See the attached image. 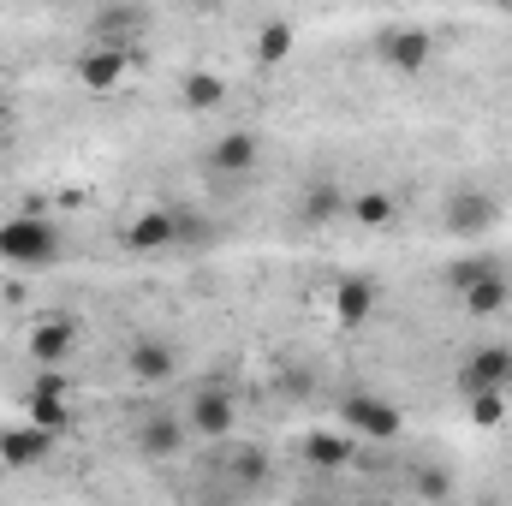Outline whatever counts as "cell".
I'll return each instance as SVG.
<instances>
[{
  "instance_id": "obj_1",
  "label": "cell",
  "mask_w": 512,
  "mask_h": 506,
  "mask_svg": "<svg viewBox=\"0 0 512 506\" xmlns=\"http://www.w3.org/2000/svg\"><path fill=\"white\" fill-rule=\"evenodd\" d=\"M60 227L48 215H6L0 221V262L18 268V274H36V268H54L60 262Z\"/></svg>"
},
{
  "instance_id": "obj_2",
  "label": "cell",
  "mask_w": 512,
  "mask_h": 506,
  "mask_svg": "<svg viewBox=\"0 0 512 506\" xmlns=\"http://www.w3.org/2000/svg\"><path fill=\"white\" fill-rule=\"evenodd\" d=\"M441 227H447V239H489L501 227V197L483 185H453L441 197Z\"/></svg>"
},
{
  "instance_id": "obj_3",
  "label": "cell",
  "mask_w": 512,
  "mask_h": 506,
  "mask_svg": "<svg viewBox=\"0 0 512 506\" xmlns=\"http://www.w3.org/2000/svg\"><path fill=\"white\" fill-rule=\"evenodd\" d=\"M340 423H346V435H352V441H399L405 411H399L393 399H382V393L358 387V393H346V399H340Z\"/></svg>"
},
{
  "instance_id": "obj_4",
  "label": "cell",
  "mask_w": 512,
  "mask_h": 506,
  "mask_svg": "<svg viewBox=\"0 0 512 506\" xmlns=\"http://www.w3.org/2000/svg\"><path fill=\"white\" fill-rule=\"evenodd\" d=\"M453 387H459L465 399L507 393V387H512V346H507V340H483L477 352H465V358H459V370H453Z\"/></svg>"
},
{
  "instance_id": "obj_5",
  "label": "cell",
  "mask_w": 512,
  "mask_h": 506,
  "mask_svg": "<svg viewBox=\"0 0 512 506\" xmlns=\"http://www.w3.org/2000/svg\"><path fill=\"white\" fill-rule=\"evenodd\" d=\"M376 60L399 78H417L429 60H435V36L423 24H382L376 30Z\"/></svg>"
},
{
  "instance_id": "obj_6",
  "label": "cell",
  "mask_w": 512,
  "mask_h": 506,
  "mask_svg": "<svg viewBox=\"0 0 512 506\" xmlns=\"http://www.w3.org/2000/svg\"><path fill=\"white\" fill-rule=\"evenodd\" d=\"M185 429H191L197 441H227V435L239 429V399H233L221 381L197 387V393H191V405H185Z\"/></svg>"
},
{
  "instance_id": "obj_7",
  "label": "cell",
  "mask_w": 512,
  "mask_h": 506,
  "mask_svg": "<svg viewBox=\"0 0 512 506\" xmlns=\"http://www.w3.org/2000/svg\"><path fill=\"white\" fill-rule=\"evenodd\" d=\"M203 167L215 173V179H245V173H256L262 167V137L245 126H233V131H221L209 149H203Z\"/></svg>"
},
{
  "instance_id": "obj_8",
  "label": "cell",
  "mask_w": 512,
  "mask_h": 506,
  "mask_svg": "<svg viewBox=\"0 0 512 506\" xmlns=\"http://www.w3.org/2000/svg\"><path fill=\"white\" fill-rule=\"evenodd\" d=\"M24 352H30L36 370H66L72 352H78V322H72V316H48V322H36V328L24 334Z\"/></svg>"
},
{
  "instance_id": "obj_9",
  "label": "cell",
  "mask_w": 512,
  "mask_h": 506,
  "mask_svg": "<svg viewBox=\"0 0 512 506\" xmlns=\"http://www.w3.org/2000/svg\"><path fill=\"white\" fill-rule=\"evenodd\" d=\"M126 376L137 387H167V381L179 376V352H173V340H161V334H137L126 346Z\"/></svg>"
},
{
  "instance_id": "obj_10",
  "label": "cell",
  "mask_w": 512,
  "mask_h": 506,
  "mask_svg": "<svg viewBox=\"0 0 512 506\" xmlns=\"http://www.w3.org/2000/svg\"><path fill=\"white\" fill-rule=\"evenodd\" d=\"M120 245L131 256H161V251H179V209H143L131 215Z\"/></svg>"
},
{
  "instance_id": "obj_11",
  "label": "cell",
  "mask_w": 512,
  "mask_h": 506,
  "mask_svg": "<svg viewBox=\"0 0 512 506\" xmlns=\"http://www.w3.org/2000/svg\"><path fill=\"white\" fill-rule=\"evenodd\" d=\"M72 72H78V84H84L90 96H114L131 72V48H102V42H90Z\"/></svg>"
},
{
  "instance_id": "obj_12",
  "label": "cell",
  "mask_w": 512,
  "mask_h": 506,
  "mask_svg": "<svg viewBox=\"0 0 512 506\" xmlns=\"http://www.w3.org/2000/svg\"><path fill=\"white\" fill-rule=\"evenodd\" d=\"M54 459V435H42V429H30V423H6L0 429V465L6 471H36V465H48Z\"/></svg>"
},
{
  "instance_id": "obj_13",
  "label": "cell",
  "mask_w": 512,
  "mask_h": 506,
  "mask_svg": "<svg viewBox=\"0 0 512 506\" xmlns=\"http://www.w3.org/2000/svg\"><path fill=\"white\" fill-rule=\"evenodd\" d=\"M304 465L310 471H322V477H334V471H346L352 459H358V441L346 435V429H304Z\"/></svg>"
},
{
  "instance_id": "obj_14",
  "label": "cell",
  "mask_w": 512,
  "mask_h": 506,
  "mask_svg": "<svg viewBox=\"0 0 512 506\" xmlns=\"http://www.w3.org/2000/svg\"><path fill=\"white\" fill-rule=\"evenodd\" d=\"M370 316H376V280H370V274H346V280H334V322L358 334Z\"/></svg>"
},
{
  "instance_id": "obj_15",
  "label": "cell",
  "mask_w": 512,
  "mask_h": 506,
  "mask_svg": "<svg viewBox=\"0 0 512 506\" xmlns=\"http://www.w3.org/2000/svg\"><path fill=\"white\" fill-rule=\"evenodd\" d=\"M185 441H191V429H185V417H173V411H155V417L137 423V453H143V459H179Z\"/></svg>"
},
{
  "instance_id": "obj_16",
  "label": "cell",
  "mask_w": 512,
  "mask_h": 506,
  "mask_svg": "<svg viewBox=\"0 0 512 506\" xmlns=\"http://www.w3.org/2000/svg\"><path fill=\"white\" fill-rule=\"evenodd\" d=\"M346 215H352V227L382 233V227L399 221V197H393L387 185H364V191H352V197H346Z\"/></svg>"
},
{
  "instance_id": "obj_17",
  "label": "cell",
  "mask_w": 512,
  "mask_h": 506,
  "mask_svg": "<svg viewBox=\"0 0 512 506\" xmlns=\"http://www.w3.org/2000/svg\"><path fill=\"white\" fill-rule=\"evenodd\" d=\"M507 304H512V268H507V262H501L495 274H483V280H477V286H471V292L459 298V310H465V316H477V322L501 316Z\"/></svg>"
},
{
  "instance_id": "obj_18",
  "label": "cell",
  "mask_w": 512,
  "mask_h": 506,
  "mask_svg": "<svg viewBox=\"0 0 512 506\" xmlns=\"http://www.w3.org/2000/svg\"><path fill=\"white\" fill-rule=\"evenodd\" d=\"M24 423L60 441L66 429H78V405L72 399H54V393H24Z\"/></svg>"
},
{
  "instance_id": "obj_19",
  "label": "cell",
  "mask_w": 512,
  "mask_h": 506,
  "mask_svg": "<svg viewBox=\"0 0 512 506\" xmlns=\"http://www.w3.org/2000/svg\"><path fill=\"white\" fill-rule=\"evenodd\" d=\"M292 48H298V24H292V18H262V24H256V36H251L256 66H286Z\"/></svg>"
},
{
  "instance_id": "obj_20",
  "label": "cell",
  "mask_w": 512,
  "mask_h": 506,
  "mask_svg": "<svg viewBox=\"0 0 512 506\" xmlns=\"http://www.w3.org/2000/svg\"><path fill=\"white\" fill-rule=\"evenodd\" d=\"M227 102V78L221 72H185L179 78V108L185 114H215Z\"/></svg>"
},
{
  "instance_id": "obj_21",
  "label": "cell",
  "mask_w": 512,
  "mask_h": 506,
  "mask_svg": "<svg viewBox=\"0 0 512 506\" xmlns=\"http://www.w3.org/2000/svg\"><path fill=\"white\" fill-rule=\"evenodd\" d=\"M143 24H149V12H137V6H108V12L90 18V30H96L102 48H131V36H137Z\"/></svg>"
},
{
  "instance_id": "obj_22",
  "label": "cell",
  "mask_w": 512,
  "mask_h": 506,
  "mask_svg": "<svg viewBox=\"0 0 512 506\" xmlns=\"http://www.w3.org/2000/svg\"><path fill=\"white\" fill-rule=\"evenodd\" d=\"M495 268H501V256L495 251H465V256H453V262L441 268V286H447L453 298H465V292H471L483 274H495Z\"/></svg>"
},
{
  "instance_id": "obj_23",
  "label": "cell",
  "mask_w": 512,
  "mask_h": 506,
  "mask_svg": "<svg viewBox=\"0 0 512 506\" xmlns=\"http://www.w3.org/2000/svg\"><path fill=\"white\" fill-rule=\"evenodd\" d=\"M346 185H334V179H316L310 191H304V203H298V215H304V227H328L334 215H346Z\"/></svg>"
},
{
  "instance_id": "obj_24",
  "label": "cell",
  "mask_w": 512,
  "mask_h": 506,
  "mask_svg": "<svg viewBox=\"0 0 512 506\" xmlns=\"http://www.w3.org/2000/svg\"><path fill=\"white\" fill-rule=\"evenodd\" d=\"M227 471H233L239 483H251V489H262L274 465H268V453H262V447H233V453H227Z\"/></svg>"
},
{
  "instance_id": "obj_25",
  "label": "cell",
  "mask_w": 512,
  "mask_h": 506,
  "mask_svg": "<svg viewBox=\"0 0 512 506\" xmlns=\"http://www.w3.org/2000/svg\"><path fill=\"white\" fill-rule=\"evenodd\" d=\"M411 489H417V495H423V501H447V495H453V471H447V465H417V477H411Z\"/></svg>"
},
{
  "instance_id": "obj_26",
  "label": "cell",
  "mask_w": 512,
  "mask_h": 506,
  "mask_svg": "<svg viewBox=\"0 0 512 506\" xmlns=\"http://www.w3.org/2000/svg\"><path fill=\"white\" fill-rule=\"evenodd\" d=\"M465 411H471V423H477V429H501V423H507V393H483V399H465Z\"/></svg>"
},
{
  "instance_id": "obj_27",
  "label": "cell",
  "mask_w": 512,
  "mask_h": 506,
  "mask_svg": "<svg viewBox=\"0 0 512 506\" xmlns=\"http://www.w3.org/2000/svg\"><path fill=\"white\" fill-rule=\"evenodd\" d=\"M179 245H215V227L203 215H185L179 209Z\"/></svg>"
},
{
  "instance_id": "obj_28",
  "label": "cell",
  "mask_w": 512,
  "mask_h": 506,
  "mask_svg": "<svg viewBox=\"0 0 512 506\" xmlns=\"http://www.w3.org/2000/svg\"><path fill=\"white\" fill-rule=\"evenodd\" d=\"M24 393H54V399H72V376L66 370H36V381Z\"/></svg>"
},
{
  "instance_id": "obj_29",
  "label": "cell",
  "mask_w": 512,
  "mask_h": 506,
  "mask_svg": "<svg viewBox=\"0 0 512 506\" xmlns=\"http://www.w3.org/2000/svg\"><path fill=\"white\" fill-rule=\"evenodd\" d=\"M12 131H18V114H12V108H6V102H0V149H6V143H12Z\"/></svg>"
}]
</instances>
